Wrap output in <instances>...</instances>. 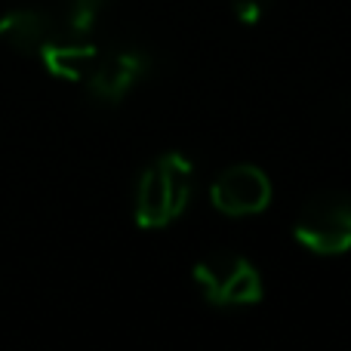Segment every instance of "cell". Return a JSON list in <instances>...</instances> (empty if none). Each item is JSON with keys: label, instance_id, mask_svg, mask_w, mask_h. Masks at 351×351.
Wrapping results in <instances>:
<instances>
[{"label": "cell", "instance_id": "1", "mask_svg": "<svg viewBox=\"0 0 351 351\" xmlns=\"http://www.w3.org/2000/svg\"><path fill=\"white\" fill-rule=\"evenodd\" d=\"M194 167L185 154L170 152L154 158L136 185L133 216L139 228H167L191 204Z\"/></svg>", "mask_w": 351, "mask_h": 351}, {"label": "cell", "instance_id": "2", "mask_svg": "<svg viewBox=\"0 0 351 351\" xmlns=\"http://www.w3.org/2000/svg\"><path fill=\"white\" fill-rule=\"evenodd\" d=\"M194 284L200 296L216 308H241L262 299V274L250 259L237 253H210L194 265Z\"/></svg>", "mask_w": 351, "mask_h": 351}, {"label": "cell", "instance_id": "3", "mask_svg": "<svg viewBox=\"0 0 351 351\" xmlns=\"http://www.w3.org/2000/svg\"><path fill=\"white\" fill-rule=\"evenodd\" d=\"M296 241L311 253L339 256L351 250V194L321 191L305 200L296 216Z\"/></svg>", "mask_w": 351, "mask_h": 351}, {"label": "cell", "instance_id": "4", "mask_svg": "<svg viewBox=\"0 0 351 351\" xmlns=\"http://www.w3.org/2000/svg\"><path fill=\"white\" fill-rule=\"evenodd\" d=\"M210 200L222 216H256L271 204V179L253 164H234L216 176Z\"/></svg>", "mask_w": 351, "mask_h": 351}, {"label": "cell", "instance_id": "5", "mask_svg": "<svg viewBox=\"0 0 351 351\" xmlns=\"http://www.w3.org/2000/svg\"><path fill=\"white\" fill-rule=\"evenodd\" d=\"M148 71V56L142 49H111V53H99L93 71L86 74V90L96 102L117 105L133 93V86L145 77Z\"/></svg>", "mask_w": 351, "mask_h": 351}, {"label": "cell", "instance_id": "6", "mask_svg": "<svg viewBox=\"0 0 351 351\" xmlns=\"http://www.w3.org/2000/svg\"><path fill=\"white\" fill-rule=\"evenodd\" d=\"M65 34V22H59L43 10H12L0 19V40L25 56H40L49 43H56Z\"/></svg>", "mask_w": 351, "mask_h": 351}, {"label": "cell", "instance_id": "7", "mask_svg": "<svg viewBox=\"0 0 351 351\" xmlns=\"http://www.w3.org/2000/svg\"><path fill=\"white\" fill-rule=\"evenodd\" d=\"M40 59L53 77L71 80V84H84L86 74L93 71V65H96V59H99V49L93 47V43H86L84 37L65 34L56 43H49L40 53Z\"/></svg>", "mask_w": 351, "mask_h": 351}, {"label": "cell", "instance_id": "8", "mask_svg": "<svg viewBox=\"0 0 351 351\" xmlns=\"http://www.w3.org/2000/svg\"><path fill=\"white\" fill-rule=\"evenodd\" d=\"M274 0H231V12L237 16V22L243 25H256L262 22V16L268 12Z\"/></svg>", "mask_w": 351, "mask_h": 351}]
</instances>
